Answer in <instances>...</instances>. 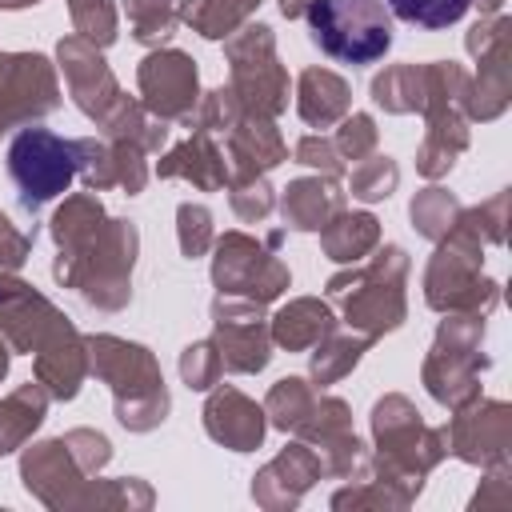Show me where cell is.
I'll list each match as a JSON object with an SVG mask.
<instances>
[{
    "instance_id": "5",
    "label": "cell",
    "mask_w": 512,
    "mask_h": 512,
    "mask_svg": "<svg viewBox=\"0 0 512 512\" xmlns=\"http://www.w3.org/2000/svg\"><path fill=\"white\" fill-rule=\"evenodd\" d=\"M136 256H140L136 224L124 216H104V224L76 252V260H68L64 268H52V280L60 288H72L96 312H124L132 300Z\"/></svg>"
},
{
    "instance_id": "52",
    "label": "cell",
    "mask_w": 512,
    "mask_h": 512,
    "mask_svg": "<svg viewBox=\"0 0 512 512\" xmlns=\"http://www.w3.org/2000/svg\"><path fill=\"white\" fill-rule=\"evenodd\" d=\"M32 240H36V236L20 232V228L12 224V216L0 212V272H20L24 260H28V252H32Z\"/></svg>"
},
{
    "instance_id": "55",
    "label": "cell",
    "mask_w": 512,
    "mask_h": 512,
    "mask_svg": "<svg viewBox=\"0 0 512 512\" xmlns=\"http://www.w3.org/2000/svg\"><path fill=\"white\" fill-rule=\"evenodd\" d=\"M476 8H480V16H492V12H500L504 8V0H472Z\"/></svg>"
},
{
    "instance_id": "15",
    "label": "cell",
    "mask_w": 512,
    "mask_h": 512,
    "mask_svg": "<svg viewBox=\"0 0 512 512\" xmlns=\"http://www.w3.org/2000/svg\"><path fill=\"white\" fill-rule=\"evenodd\" d=\"M456 416L444 424V444L456 460L472 468H492L504 464L512 452V404L504 400H468L452 408Z\"/></svg>"
},
{
    "instance_id": "45",
    "label": "cell",
    "mask_w": 512,
    "mask_h": 512,
    "mask_svg": "<svg viewBox=\"0 0 512 512\" xmlns=\"http://www.w3.org/2000/svg\"><path fill=\"white\" fill-rule=\"evenodd\" d=\"M176 240H180V256L184 260H200L212 252V240H216V228H212V212L204 204H192L184 200L176 208Z\"/></svg>"
},
{
    "instance_id": "56",
    "label": "cell",
    "mask_w": 512,
    "mask_h": 512,
    "mask_svg": "<svg viewBox=\"0 0 512 512\" xmlns=\"http://www.w3.org/2000/svg\"><path fill=\"white\" fill-rule=\"evenodd\" d=\"M32 4H40V0H0V8H4V12H16V8H32Z\"/></svg>"
},
{
    "instance_id": "48",
    "label": "cell",
    "mask_w": 512,
    "mask_h": 512,
    "mask_svg": "<svg viewBox=\"0 0 512 512\" xmlns=\"http://www.w3.org/2000/svg\"><path fill=\"white\" fill-rule=\"evenodd\" d=\"M64 444H68V452H72V460L80 464L84 476L104 472L108 460H112V440L104 432H96V428H68Z\"/></svg>"
},
{
    "instance_id": "21",
    "label": "cell",
    "mask_w": 512,
    "mask_h": 512,
    "mask_svg": "<svg viewBox=\"0 0 512 512\" xmlns=\"http://www.w3.org/2000/svg\"><path fill=\"white\" fill-rule=\"evenodd\" d=\"M200 416H204L208 440H216L228 452H256L268 436L264 404L248 400L240 388H228V384L208 388V400H204Z\"/></svg>"
},
{
    "instance_id": "23",
    "label": "cell",
    "mask_w": 512,
    "mask_h": 512,
    "mask_svg": "<svg viewBox=\"0 0 512 512\" xmlns=\"http://www.w3.org/2000/svg\"><path fill=\"white\" fill-rule=\"evenodd\" d=\"M224 160H228V180L232 176H268L288 160V144L276 128L272 116L244 112L236 128L224 136Z\"/></svg>"
},
{
    "instance_id": "13",
    "label": "cell",
    "mask_w": 512,
    "mask_h": 512,
    "mask_svg": "<svg viewBox=\"0 0 512 512\" xmlns=\"http://www.w3.org/2000/svg\"><path fill=\"white\" fill-rule=\"evenodd\" d=\"M56 72H64V84H68V96L72 104L96 124L104 128L132 96L120 88V80L112 76L104 52L80 36H60L56 44Z\"/></svg>"
},
{
    "instance_id": "30",
    "label": "cell",
    "mask_w": 512,
    "mask_h": 512,
    "mask_svg": "<svg viewBox=\"0 0 512 512\" xmlns=\"http://www.w3.org/2000/svg\"><path fill=\"white\" fill-rule=\"evenodd\" d=\"M380 244V220L372 212H348L340 208L324 228H320V252L332 264H360L364 256H372Z\"/></svg>"
},
{
    "instance_id": "38",
    "label": "cell",
    "mask_w": 512,
    "mask_h": 512,
    "mask_svg": "<svg viewBox=\"0 0 512 512\" xmlns=\"http://www.w3.org/2000/svg\"><path fill=\"white\" fill-rule=\"evenodd\" d=\"M132 40L144 48H164L176 32V0H124Z\"/></svg>"
},
{
    "instance_id": "20",
    "label": "cell",
    "mask_w": 512,
    "mask_h": 512,
    "mask_svg": "<svg viewBox=\"0 0 512 512\" xmlns=\"http://www.w3.org/2000/svg\"><path fill=\"white\" fill-rule=\"evenodd\" d=\"M320 476H324L320 456L304 440H288L264 468H256V476H252V500L264 512H288V508H296L316 488Z\"/></svg>"
},
{
    "instance_id": "11",
    "label": "cell",
    "mask_w": 512,
    "mask_h": 512,
    "mask_svg": "<svg viewBox=\"0 0 512 512\" xmlns=\"http://www.w3.org/2000/svg\"><path fill=\"white\" fill-rule=\"evenodd\" d=\"M212 284L216 296H240L268 308L292 288V272L268 240L232 228L212 240Z\"/></svg>"
},
{
    "instance_id": "29",
    "label": "cell",
    "mask_w": 512,
    "mask_h": 512,
    "mask_svg": "<svg viewBox=\"0 0 512 512\" xmlns=\"http://www.w3.org/2000/svg\"><path fill=\"white\" fill-rule=\"evenodd\" d=\"M104 204L96 192H72L64 196V204L52 212L48 220V232H52V244H56V260L52 268H64L68 260H76V252L96 236V228L104 224Z\"/></svg>"
},
{
    "instance_id": "12",
    "label": "cell",
    "mask_w": 512,
    "mask_h": 512,
    "mask_svg": "<svg viewBox=\"0 0 512 512\" xmlns=\"http://www.w3.org/2000/svg\"><path fill=\"white\" fill-rule=\"evenodd\" d=\"M60 108V76L44 52H0V136Z\"/></svg>"
},
{
    "instance_id": "54",
    "label": "cell",
    "mask_w": 512,
    "mask_h": 512,
    "mask_svg": "<svg viewBox=\"0 0 512 512\" xmlns=\"http://www.w3.org/2000/svg\"><path fill=\"white\" fill-rule=\"evenodd\" d=\"M8 368H12V348H8V340L0 336V380L8 376Z\"/></svg>"
},
{
    "instance_id": "33",
    "label": "cell",
    "mask_w": 512,
    "mask_h": 512,
    "mask_svg": "<svg viewBox=\"0 0 512 512\" xmlns=\"http://www.w3.org/2000/svg\"><path fill=\"white\" fill-rule=\"evenodd\" d=\"M372 348V340L364 336V332H328L316 348H308V380L316 384V388H328V384H340L356 364H360V356Z\"/></svg>"
},
{
    "instance_id": "44",
    "label": "cell",
    "mask_w": 512,
    "mask_h": 512,
    "mask_svg": "<svg viewBox=\"0 0 512 512\" xmlns=\"http://www.w3.org/2000/svg\"><path fill=\"white\" fill-rule=\"evenodd\" d=\"M228 204H232L236 220L256 224L276 208V188L268 184V176H232L228 180Z\"/></svg>"
},
{
    "instance_id": "50",
    "label": "cell",
    "mask_w": 512,
    "mask_h": 512,
    "mask_svg": "<svg viewBox=\"0 0 512 512\" xmlns=\"http://www.w3.org/2000/svg\"><path fill=\"white\" fill-rule=\"evenodd\" d=\"M468 216H472L476 232L484 236V244H504L508 240V188H500L484 204L468 208Z\"/></svg>"
},
{
    "instance_id": "1",
    "label": "cell",
    "mask_w": 512,
    "mask_h": 512,
    "mask_svg": "<svg viewBox=\"0 0 512 512\" xmlns=\"http://www.w3.org/2000/svg\"><path fill=\"white\" fill-rule=\"evenodd\" d=\"M372 472L376 480H384L388 488H396L408 504L424 492V476L448 456L444 444V428L424 424L420 408L404 396V392H388L372 404Z\"/></svg>"
},
{
    "instance_id": "7",
    "label": "cell",
    "mask_w": 512,
    "mask_h": 512,
    "mask_svg": "<svg viewBox=\"0 0 512 512\" xmlns=\"http://www.w3.org/2000/svg\"><path fill=\"white\" fill-rule=\"evenodd\" d=\"M484 332H488V316L444 312L432 348L420 364V380L436 404L460 408L480 396V376L492 364V356L484 352Z\"/></svg>"
},
{
    "instance_id": "24",
    "label": "cell",
    "mask_w": 512,
    "mask_h": 512,
    "mask_svg": "<svg viewBox=\"0 0 512 512\" xmlns=\"http://www.w3.org/2000/svg\"><path fill=\"white\" fill-rule=\"evenodd\" d=\"M480 68L468 84V120H496L512 104V32L492 40L484 52L472 56Z\"/></svg>"
},
{
    "instance_id": "51",
    "label": "cell",
    "mask_w": 512,
    "mask_h": 512,
    "mask_svg": "<svg viewBox=\"0 0 512 512\" xmlns=\"http://www.w3.org/2000/svg\"><path fill=\"white\" fill-rule=\"evenodd\" d=\"M512 504V464L504 460V464H492V468H484V480H480V488H476V496H472V512H488V508H508Z\"/></svg>"
},
{
    "instance_id": "19",
    "label": "cell",
    "mask_w": 512,
    "mask_h": 512,
    "mask_svg": "<svg viewBox=\"0 0 512 512\" xmlns=\"http://www.w3.org/2000/svg\"><path fill=\"white\" fill-rule=\"evenodd\" d=\"M64 320L68 316L48 296H40L16 272H0V336L12 352L32 356Z\"/></svg>"
},
{
    "instance_id": "10",
    "label": "cell",
    "mask_w": 512,
    "mask_h": 512,
    "mask_svg": "<svg viewBox=\"0 0 512 512\" xmlns=\"http://www.w3.org/2000/svg\"><path fill=\"white\" fill-rule=\"evenodd\" d=\"M8 176L16 184V200L24 212H40L48 200L64 196L76 180V144L56 136L52 128L24 124L8 144Z\"/></svg>"
},
{
    "instance_id": "26",
    "label": "cell",
    "mask_w": 512,
    "mask_h": 512,
    "mask_svg": "<svg viewBox=\"0 0 512 512\" xmlns=\"http://www.w3.org/2000/svg\"><path fill=\"white\" fill-rule=\"evenodd\" d=\"M340 208H348V192L336 176H296L280 192V216L292 232H320Z\"/></svg>"
},
{
    "instance_id": "36",
    "label": "cell",
    "mask_w": 512,
    "mask_h": 512,
    "mask_svg": "<svg viewBox=\"0 0 512 512\" xmlns=\"http://www.w3.org/2000/svg\"><path fill=\"white\" fill-rule=\"evenodd\" d=\"M316 396H320V388H316L312 380H304V376H280V380L268 388V396H264V416H268L272 428L296 432L300 420L312 412Z\"/></svg>"
},
{
    "instance_id": "39",
    "label": "cell",
    "mask_w": 512,
    "mask_h": 512,
    "mask_svg": "<svg viewBox=\"0 0 512 512\" xmlns=\"http://www.w3.org/2000/svg\"><path fill=\"white\" fill-rule=\"evenodd\" d=\"M240 116H244V108H240L236 92L232 88H212V92H200V100H196V108H192V116L184 124L192 132H204L212 140H224L236 128Z\"/></svg>"
},
{
    "instance_id": "40",
    "label": "cell",
    "mask_w": 512,
    "mask_h": 512,
    "mask_svg": "<svg viewBox=\"0 0 512 512\" xmlns=\"http://www.w3.org/2000/svg\"><path fill=\"white\" fill-rule=\"evenodd\" d=\"M396 184H400V164L392 156H384V152H372V156L356 160L348 192L360 204H380V200H388L396 192Z\"/></svg>"
},
{
    "instance_id": "9",
    "label": "cell",
    "mask_w": 512,
    "mask_h": 512,
    "mask_svg": "<svg viewBox=\"0 0 512 512\" xmlns=\"http://www.w3.org/2000/svg\"><path fill=\"white\" fill-rule=\"evenodd\" d=\"M224 60H228V88L236 92L244 112L256 116H280L288 108V68L276 56V32L268 24H244L224 40Z\"/></svg>"
},
{
    "instance_id": "14",
    "label": "cell",
    "mask_w": 512,
    "mask_h": 512,
    "mask_svg": "<svg viewBox=\"0 0 512 512\" xmlns=\"http://www.w3.org/2000/svg\"><path fill=\"white\" fill-rule=\"evenodd\" d=\"M212 344L220 352L224 372H236V376L264 372L276 348L264 304L240 300V296H216L212 300Z\"/></svg>"
},
{
    "instance_id": "6",
    "label": "cell",
    "mask_w": 512,
    "mask_h": 512,
    "mask_svg": "<svg viewBox=\"0 0 512 512\" xmlns=\"http://www.w3.org/2000/svg\"><path fill=\"white\" fill-rule=\"evenodd\" d=\"M468 84L472 72L456 60L424 64V140L416 148V172L424 180H440L456 168L460 152L468 148Z\"/></svg>"
},
{
    "instance_id": "43",
    "label": "cell",
    "mask_w": 512,
    "mask_h": 512,
    "mask_svg": "<svg viewBox=\"0 0 512 512\" xmlns=\"http://www.w3.org/2000/svg\"><path fill=\"white\" fill-rule=\"evenodd\" d=\"M332 508L336 512H360V508H376V512H404L408 500L388 488L384 480L376 476H364V480H348V488L332 492Z\"/></svg>"
},
{
    "instance_id": "16",
    "label": "cell",
    "mask_w": 512,
    "mask_h": 512,
    "mask_svg": "<svg viewBox=\"0 0 512 512\" xmlns=\"http://www.w3.org/2000/svg\"><path fill=\"white\" fill-rule=\"evenodd\" d=\"M136 88H140V104L156 120H164V124L188 120L200 100L196 60L180 48H152L136 68Z\"/></svg>"
},
{
    "instance_id": "27",
    "label": "cell",
    "mask_w": 512,
    "mask_h": 512,
    "mask_svg": "<svg viewBox=\"0 0 512 512\" xmlns=\"http://www.w3.org/2000/svg\"><path fill=\"white\" fill-rule=\"evenodd\" d=\"M336 328H340V320H336L332 304L320 300V296H296V300H288L284 308H276L268 316L272 344L284 348V352H308Z\"/></svg>"
},
{
    "instance_id": "18",
    "label": "cell",
    "mask_w": 512,
    "mask_h": 512,
    "mask_svg": "<svg viewBox=\"0 0 512 512\" xmlns=\"http://www.w3.org/2000/svg\"><path fill=\"white\" fill-rule=\"evenodd\" d=\"M76 144V176L88 192L124 188V196H140L148 184V152L132 140L108 136H80Z\"/></svg>"
},
{
    "instance_id": "34",
    "label": "cell",
    "mask_w": 512,
    "mask_h": 512,
    "mask_svg": "<svg viewBox=\"0 0 512 512\" xmlns=\"http://www.w3.org/2000/svg\"><path fill=\"white\" fill-rule=\"evenodd\" d=\"M156 504V492L148 488V480L140 476H116V480H100L88 476L76 512H144Z\"/></svg>"
},
{
    "instance_id": "47",
    "label": "cell",
    "mask_w": 512,
    "mask_h": 512,
    "mask_svg": "<svg viewBox=\"0 0 512 512\" xmlns=\"http://www.w3.org/2000/svg\"><path fill=\"white\" fill-rule=\"evenodd\" d=\"M336 124H340V128H336L332 144H336V152H340L344 160H364V156L376 152L380 128H376V120H372L368 112H348V116L336 120Z\"/></svg>"
},
{
    "instance_id": "42",
    "label": "cell",
    "mask_w": 512,
    "mask_h": 512,
    "mask_svg": "<svg viewBox=\"0 0 512 512\" xmlns=\"http://www.w3.org/2000/svg\"><path fill=\"white\" fill-rule=\"evenodd\" d=\"M388 12L412 28H424V32H440L456 20H464V12L472 8V0H384Z\"/></svg>"
},
{
    "instance_id": "37",
    "label": "cell",
    "mask_w": 512,
    "mask_h": 512,
    "mask_svg": "<svg viewBox=\"0 0 512 512\" xmlns=\"http://www.w3.org/2000/svg\"><path fill=\"white\" fill-rule=\"evenodd\" d=\"M460 212H464V204L456 200V192H448V188H440V184H428V188L416 192L412 204H408L412 228H416L424 240H432V244L452 232V224L460 220Z\"/></svg>"
},
{
    "instance_id": "4",
    "label": "cell",
    "mask_w": 512,
    "mask_h": 512,
    "mask_svg": "<svg viewBox=\"0 0 512 512\" xmlns=\"http://www.w3.org/2000/svg\"><path fill=\"white\" fill-rule=\"evenodd\" d=\"M424 304L432 312H476L492 316L500 304V284L484 276V236L476 232L468 208L452 224L444 240H436V252L424 268Z\"/></svg>"
},
{
    "instance_id": "3",
    "label": "cell",
    "mask_w": 512,
    "mask_h": 512,
    "mask_svg": "<svg viewBox=\"0 0 512 512\" xmlns=\"http://www.w3.org/2000/svg\"><path fill=\"white\" fill-rule=\"evenodd\" d=\"M408 252L400 244H376V256L368 264H344L336 276H328L324 296L328 304H340V316L352 332H364L368 340H380L396 332L408 320Z\"/></svg>"
},
{
    "instance_id": "32",
    "label": "cell",
    "mask_w": 512,
    "mask_h": 512,
    "mask_svg": "<svg viewBox=\"0 0 512 512\" xmlns=\"http://www.w3.org/2000/svg\"><path fill=\"white\" fill-rule=\"evenodd\" d=\"M260 4L264 0H176V20L204 40H228L260 12Z\"/></svg>"
},
{
    "instance_id": "49",
    "label": "cell",
    "mask_w": 512,
    "mask_h": 512,
    "mask_svg": "<svg viewBox=\"0 0 512 512\" xmlns=\"http://www.w3.org/2000/svg\"><path fill=\"white\" fill-rule=\"evenodd\" d=\"M296 164L316 168L320 176H336V180H340V172H344V164H348V160L336 152L332 136L308 132V136H300V140H296Z\"/></svg>"
},
{
    "instance_id": "17",
    "label": "cell",
    "mask_w": 512,
    "mask_h": 512,
    "mask_svg": "<svg viewBox=\"0 0 512 512\" xmlns=\"http://www.w3.org/2000/svg\"><path fill=\"white\" fill-rule=\"evenodd\" d=\"M20 484L48 512H76L88 476L72 460L64 436H48V440L24 444V452H20Z\"/></svg>"
},
{
    "instance_id": "2",
    "label": "cell",
    "mask_w": 512,
    "mask_h": 512,
    "mask_svg": "<svg viewBox=\"0 0 512 512\" xmlns=\"http://www.w3.org/2000/svg\"><path fill=\"white\" fill-rule=\"evenodd\" d=\"M84 340H88V372L108 384L120 428L128 432L160 428L168 420L172 396H168V384H164V372L152 348L112 336V332H92Z\"/></svg>"
},
{
    "instance_id": "46",
    "label": "cell",
    "mask_w": 512,
    "mask_h": 512,
    "mask_svg": "<svg viewBox=\"0 0 512 512\" xmlns=\"http://www.w3.org/2000/svg\"><path fill=\"white\" fill-rule=\"evenodd\" d=\"M180 380L192 388V392H208V388H216L220 384V376H224V364H220V352H216V344H212V336L208 340H192L184 352H180Z\"/></svg>"
},
{
    "instance_id": "41",
    "label": "cell",
    "mask_w": 512,
    "mask_h": 512,
    "mask_svg": "<svg viewBox=\"0 0 512 512\" xmlns=\"http://www.w3.org/2000/svg\"><path fill=\"white\" fill-rule=\"evenodd\" d=\"M68 20H72V36L96 44L100 52L112 48L120 36V20H116L112 0H68Z\"/></svg>"
},
{
    "instance_id": "31",
    "label": "cell",
    "mask_w": 512,
    "mask_h": 512,
    "mask_svg": "<svg viewBox=\"0 0 512 512\" xmlns=\"http://www.w3.org/2000/svg\"><path fill=\"white\" fill-rule=\"evenodd\" d=\"M48 392L40 380L16 384L4 400H0V456H12L16 448H24L32 440V432L44 424L48 416Z\"/></svg>"
},
{
    "instance_id": "22",
    "label": "cell",
    "mask_w": 512,
    "mask_h": 512,
    "mask_svg": "<svg viewBox=\"0 0 512 512\" xmlns=\"http://www.w3.org/2000/svg\"><path fill=\"white\" fill-rule=\"evenodd\" d=\"M32 372H36V380L44 384V392L52 400H60V404L64 400H76L80 388H84V380L92 376L88 372V340H84V332L72 320H64L32 352Z\"/></svg>"
},
{
    "instance_id": "28",
    "label": "cell",
    "mask_w": 512,
    "mask_h": 512,
    "mask_svg": "<svg viewBox=\"0 0 512 512\" xmlns=\"http://www.w3.org/2000/svg\"><path fill=\"white\" fill-rule=\"evenodd\" d=\"M296 112L308 128H332L352 112V84L332 68H304L296 80Z\"/></svg>"
},
{
    "instance_id": "35",
    "label": "cell",
    "mask_w": 512,
    "mask_h": 512,
    "mask_svg": "<svg viewBox=\"0 0 512 512\" xmlns=\"http://www.w3.org/2000/svg\"><path fill=\"white\" fill-rule=\"evenodd\" d=\"M372 100L392 116L424 112V64H388L372 76Z\"/></svg>"
},
{
    "instance_id": "25",
    "label": "cell",
    "mask_w": 512,
    "mask_h": 512,
    "mask_svg": "<svg viewBox=\"0 0 512 512\" xmlns=\"http://www.w3.org/2000/svg\"><path fill=\"white\" fill-rule=\"evenodd\" d=\"M156 176L160 180H184L196 192H220V188H228V160H224V148L212 136L192 132L188 140L172 144L160 156Z\"/></svg>"
},
{
    "instance_id": "8",
    "label": "cell",
    "mask_w": 512,
    "mask_h": 512,
    "mask_svg": "<svg viewBox=\"0 0 512 512\" xmlns=\"http://www.w3.org/2000/svg\"><path fill=\"white\" fill-rule=\"evenodd\" d=\"M304 20L312 44L352 68L376 64L392 48V12L384 0H312Z\"/></svg>"
},
{
    "instance_id": "53",
    "label": "cell",
    "mask_w": 512,
    "mask_h": 512,
    "mask_svg": "<svg viewBox=\"0 0 512 512\" xmlns=\"http://www.w3.org/2000/svg\"><path fill=\"white\" fill-rule=\"evenodd\" d=\"M308 4H312V0H280V16H288V20H300V16L308 12Z\"/></svg>"
}]
</instances>
